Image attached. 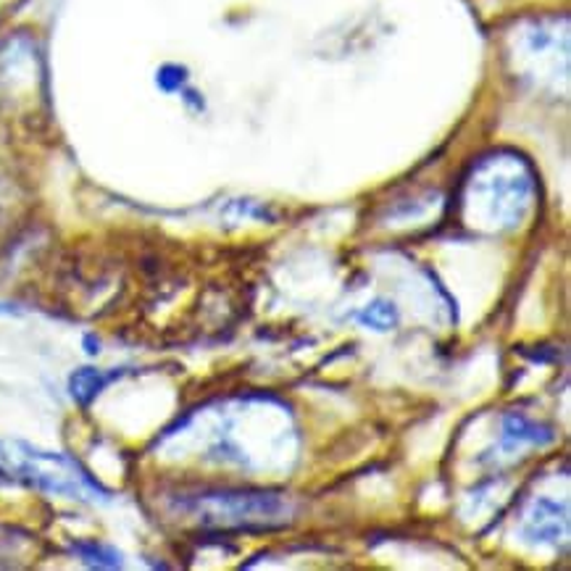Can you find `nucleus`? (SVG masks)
Segmentation results:
<instances>
[{
  "instance_id": "obj_6",
  "label": "nucleus",
  "mask_w": 571,
  "mask_h": 571,
  "mask_svg": "<svg viewBox=\"0 0 571 571\" xmlns=\"http://www.w3.org/2000/svg\"><path fill=\"white\" fill-rule=\"evenodd\" d=\"M69 550H72V554L90 569H122L124 567V558L117 548H113V545H106L98 540H77L69 545Z\"/></svg>"
},
{
  "instance_id": "obj_7",
  "label": "nucleus",
  "mask_w": 571,
  "mask_h": 571,
  "mask_svg": "<svg viewBox=\"0 0 571 571\" xmlns=\"http://www.w3.org/2000/svg\"><path fill=\"white\" fill-rule=\"evenodd\" d=\"M398 319H401V314H398L396 303L385 301V297L366 303V306L355 314V321H359L361 327L374 329V332H390V329L398 325Z\"/></svg>"
},
{
  "instance_id": "obj_3",
  "label": "nucleus",
  "mask_w": 571,
  "mask_h": 571,
  "mask_svg": "<svg viewBox=\"0 0 571 571\" xmlns=\"http://www.w3.org/2000/svg\"><path fill=\"white\" fill-rule=\"evenodd\" d=\"M569 535V511L567 506H558L554 500L540 498L532 506L530 517L524 522V537L537 545H558V540Z\"/></svg>"
},
{
  "instance_id": "obj_2",
  "label": "nucleus",
  "mask_w": 571,
  "mask_h": 571,
  "mask_svg": "<svg viewBox=\"0 0 571 571\" xmlns=\"http://www.w3.org/2000/svg\"><path fill=\"white\" fill-rule=\"evenodd\" d=\"M180 506L203 524L221 526H269L290 511L275 493H203L182 500Z\"/></svg>"
},
{
  "instance_id": "obj_8",
  "label": "nucleus",
  "mask_w": 571,
  "mask_h": 571,
  "mask_svg": "<svg viewBox=\"0 0 571 571\" xmlns=\"http://www.w3.org/2000/svg\"><path fill=\"white\" fill-rule=\"evenodd\" d=\"M156 85L161 87L163 93L185 90L187 69L180 66V63H163V66L156 72Z\"/></svg>"
},
{
  "instance_id": "obj_4",
  "label": "nucleus",
  "mask_w": 571,
  "mask_h": 571,
  "mask_svg": "<svg viewBox=\"0 0 571 571\" xmlns=\"http://www.w3.org/2000/svg\"><path fill=\"white\" fill-rule=\"evenodd\" d=\"M122 374V369L104 372L95 369V366H82V369L69 374V396H72V401L82 405V409H87V405H90L111 382H117Z\"/></svg>"
},
{
  "instance_id": "obj_9",
  "label": "nucleus",
  "mask_w": 571,
  "mask_h": 571,
  "mask_svg": "<svg viewBox=\"0 0 571 571\" xmlns=\"http://www.w3.org/2000/svg\"><path fill=\"white\" fill-rule=\"evenodd\" d=\"M82 342H85V353L87 355H98L100 353V342H98V338H95V335H85V340H82Z\"/></svg>"
},
{
  "instance_id": "obj_1",
  "label": "nucleus",
  "mask_w": 571,
  "mask_h": 571,
  "mask_svg": "<svg viewBox=\"0 0 571 571\" xmlns=\"http://www.w3.org/2000/svg\"><path fill=\"white\" fill-rule=\"evenodd\" d=\"M0 461L5 463L14 477H19L27 485L37 487V490L61 495V498L85 500V503H95V500H109L106 487H100L87 469L72 455L56 453V450H42L37 446H29L24 440H0Z\"/></svg>"
},
{
  "instance_id": "obj_5",
  "label": "nucleus",
  "mask_w": 571,
  "mask_h": 571,
  "mask_svg": "<svg viewBox=\"0 0 571 571\" xmlns=\"http://www.w3.org/2000/svg\"><path fill=\"white\" fill-rule=\"evenodd\" d=\"M556 435L550 433L548 427L543 424L530 422V418L522 414H509L503 418V440L500 446L503 448H519V446H548L554 442Z\"/></svg>"
}]
</instances>
